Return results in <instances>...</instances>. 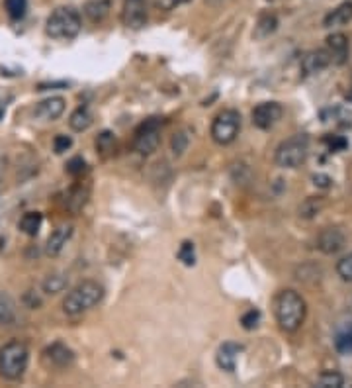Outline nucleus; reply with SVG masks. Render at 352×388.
Wrapping results in <instances>:
<instances>
[{
  "label": "nucleus",
  "instance_id": "nucleus-1",
  "mask_svg": "<svg viewBox=\"0 0 352 388\" xmlns=\"http://www.w3.org/2000/svg\"><path fill=\"white\" fill-rule=\"evenodd\" d=\"M274 314H276V321H278L280 330L286 334H294L300 330L301 323L305 320L307 306H305V300L301 298L300 293L288 288L276 296Z\"/></svg>",
  "mask_w": 352,
  "mask_h": 388
},
{
  "label": "nucleus",
  "instance_id": "nucleus-2",
  "mask_svg": "<svg viewBox=\"0 0 352 388\" xmlns=\"http://www.w3.org/2000/svg\"><path fill=\"white\" fill-rule=\"evenodd\" d=\"M104 286L96 281L78 282L75 288L67 293L63 300V312L67 316H80L89 310L96 308L104 300Z\"/></svg>",
  "mask_w": 352,
  "mask_h": 388
},
{
  "label": "nucleus",
  "instance_id": "nucleus-3",
  "mask_svg": "<svg viewBox=\"0 0 352 388\" xmlns=\"http://www.w3.org/2000/svg\"><path fill=\"white\" fill-rule=\"evenodd\" d=\"M30 363V349L24 341H10L0 349V375L6 380H20Z\"/></svg>",
  "mask_w": 352,
  "mask_h": 388
},
{
  "label": "nucleus",
  "instance_id": "nucleus-4",
  "mask_svg": "<svg viewBox=\"0 0 352 388\" xmlns=\"http://www.w3.org/2000/svg\"><path fill=\"white\" fill-rule=\"evenodd\" d=\"M80 27H82L80 14L71 6H63V8H57L47 18L45 32L53 40H73L78 36Z\"/></svg>",
  "mask_w": 352,
  "mask_h": 388
},
{
  "label": "nucleus",
  "instance_id": "nucleus-5",
  "mask_svg": "<svg viewBox=\"0 0 352 388\" xmlns=\"http://www.w3.org/2000/svg\"><path fill=\"white\" fill-rule=\"evenodd\" d=\"M307 155H309V137L305 134H298L288 137L286 141H282L276 148L274 161L282 169H298L305 163Z\"/></svg>",
  "mask_w": 352,
  "mask_h": 388
},
{
  "label": "nucleus",
  "instance_id": "nucleus-6",
  "mask_svg": "<svg viewBox=\"0 0 352 388\" xmlns=\"http://www.w3.org/2000/svg\"><path fill=\"white\" fill-rule=\"evenodd\" d=\"M241 132V114L237 110H223L211 124V139L220 146H229Z\"/></svg>",
  "mask_w": 352,
  "mask_h": 388
},
{
  "label": "nucleus",
  "instance_id": "nucleus-7",
  "mask_svg": "<svg viewBox=\"0 0 352 388\" xmlns=\"http://www.w3.org/2000/svg\"><path fill=\"white\" fill-rule=\"evenodd\" d=\"M159 144H161V120L149 118L137 128L135 139H133V149L139 155H151L159 149Z\"/></svg>",
  "mask_w": 352,
  "mask_h": 388
},
{
  "label": "nucleus",
  "instance_id": "nucleus-8",
  "mask_svg": "<svg viewBox=\"0 0 352 388\" xmlns=\"http://www.w3.org/2000/svg\"><path fill=\"white\" fill-rule=\"evenodd\" d=\"M284 114V108L280 102H261L253 108V126H257L259 130H270L276 126Z\"/></svg>",
  "mask_w": 352,
  "mask_h": 388
},
{
  "label": "nucleus",
  "instance_id": "nucleus-9",
  "mask_svg": "<svg viewBox=\"0 0 352 388\" xmlns=\"http://www.w3.org/2000/svg\"><path fill=\"white\" fill-rule=\"evenodd\" d=\"M121 22L131 30H139L147 24V4L145 0H124Z\"/></svg>",
  "mask_w": 352,
  "mask_h": 388
},
{
  "label": "nucleus",
  "instance_id": "nucleus-10",
  "mask_svg": "<svg viewBox=\"0 0 352 388\" xmlns=\"http://www.w3.org/2000/svg\"><path fill=\"white\" fill-rule=\"evenodd\" d=\"M43 361L53 369H69L75 363V351L61 341H55L43 351Z\"/></svg>",
  "mask_w": 352,
  "mask_h": 388
},
{
  "label": "nucleus",
  "instance_id": "nucleus-11",
  "mask_svg": "<svg viewBox=\"0 0 352 388\" xmlns=\"http://www.w3.org/2000/svg\"><path fill=\"white\" fill-rule=\"evenodd\" d=\"M344 241H347V238H344L342 229L325 228L317 238V249L323 251L325 255H335L344 247Z\"/></svg>",
  "mask_w": 352,
  "mask_h": 388
},
{
  "label": "nucleus",
  "instance_id": "nucleus-12",
  "mask_svg": "<svg viewBox=\"0 0 352 388\" xmlns=\"http://www.w3.org/2000/svg\"><path fill=\"white\" fill-rule=\"evenodd\" d=\"M327 52L331 55V61L335 65H344L347 59H349V52H351V45H349V38L344 34H331L327 38Z\"/></svg>",
  "mask_w": 352,
  "mask_h": 388
},
{
  "label": "nucleus",
  "instance_id": "nucleus-13",
  "mask_svg": "<svg viewBox=\"0 0 352 388\" xmlns=\"http://www.w3.org/2000/svg\"><path fill=\"white\" fill-rule=\"evenodd\" d=\"M65 108L67 102L63 96H49V98L38 102V106H36V116L45 122H53L63 116Z\"/></svg>",
  "mask_w": 352,
  "mask_h": 388
},
{
  "label": "nucleus",
  "instance_id": "nucleus-14",
  "mask_svg": "<svg viewBox=\"0 0 352 388\" xmlns=\"http://www.w3.org/2000/svg\"><path fill=\"white\" fill-rule=\"evenodd\" d=\"M331 55L327 49H313L309 54L303 55L301 59V71L303 75H317L321 71H325L331 65Z\"/></svg>",
  "mask_w": 352,
  "mask_h": 388
},
{
  "label": "nucleus",
  "instance_id": "nucleus-15",
  "mask_svg": "<svg viewBox=\"0 0 352 388\" xmlns=\"http://www.w3.org/2000/svg\"><path fill=\"white\" fill-rule=\"evenodd\" d=\"M241 353H243V345H239V343H235V341H225L222 347L218 349L215 363H218V367L223 369V371L233 373Z\"/></svg>",
  "mask_w": 352,
  "mask_h": 388
},
{
  "label": "nucleus",
  "instance_id": "nucleus-16",
  "mask_svg": "<svg viewBox=\"0 0 352 388\" xmlns=\"http://www.w3.org/2000/svg\"><path fill=\"white\" fill-rule=\"evenodd\" d=\"M71 236H73V226L71 224H63V226L53 229L51 236L47 238V243H45V253L49 257H57L65 249L67 241L71 240Z\"/></svg>",
  "mask_w": 352,
  "mask_h": 388
},
{
  "label": "nucleus",
  "instance_id": "nucleus-17",
  "mask_svg": "<svg viewBox=\"0 0 352 388\" xmlns=\"http://www.w3.org/2000/svg\"><path fill=\"white\" fill-rule=\"evenodd\" d=\"M352 22V2H344L337 6L333 12H329L323 20L325 27H340Z\"/></svg>",
  "mask_w": 352,
  "mask_h": 388
},
{
  "label": "nucleus",
  "instance_id": "nucleus-18",
  "mask_svg": "<svg viewBox=\"0 0 352 388\" xmlns=\"http://www.w3.org/2000/svg\"><path fill=\"white\" fill-rule=\"evenodd\" d=\"M110 8H112L110 0H89L86 6H84V14H86V18L91 22L98 24V22H102L106 16L110 14Z\"/></svg>",
  "mask_w": 352,
  "mask_h": 388
},
{
  "label": "nucleus",
  "instance_id": "nucleus-19",
  "mask_svg": "<svg viewBox=\"0 0 352 388\" xmlns=\"http://www.w3.org/2000/svg\"><path fill=\"white\" fill-rule=\"evenodd\" d=\"M92 112L89 110L86 106H78L73 114H71V118H69V126H71V130H75V132H86L89 128L92 126Z\"/></svg>",
  "mask_w": 352,
  "mask_h": 388
},
{
  "label": "nucleus",
  "instance_id": "nucleus-20",
  "mask_svg": "<svg viewBox=\"0 0 352 388\" xmlns=\"http://www.w3.org/2000/svg\"><path fill=\"white\" fill-rule=\"evenodd\" d=\"M276 27H278V18H276V14H261L259 22H257V26H255V38H257V40H264V38L272 36L274 32H276Z\"/></svg>",
  "mask_w": 352,
  "mask_h": 388
},
{
  "label": "nucleus",
  "instance_id": "nucleus-21",
  "mask_svg": "<svg viewBox=\"0 0 352 388\" xmlns=\"http://www.w3.org/2000/svg\"><path fill=\"white\" fill-rule=\"evenodd\" d=\"M69 286V277L65 273H51L45 277V281L41 282V288L45 295H59Z\"/></svg>",
  "mask_w": 352,
  "mask_h": 388
},
{
  "label": "nucleus",
  "instance_id": "nucleus-22",
  "mask_svg": "<svg viewBox=\"0 0 352 388\" xmlns=\"http://www.w3.org/2000/svg\"><path fill=\"white\" fill-rule=\"evenodd\" d=\"M41 224H43V216L39 214V212H26V214L22 216L18 228H20L22 233H26L30 238H34V236H38L39 233Z\"/></svg>",
  "mask_w": 352,
  "mask_h": 388
},
{
  "label": "nucleus",
  "instance_id": "nucleus-23",
  "mask_svg": "<svg viewBox=\"0 0 352 388\" xmlns=\"http://www.w3.org/2000/svg\"><path fill=\"white\" fill-rule=\"evenodd\" d=\"M16 321V304L8 293H0V326H12Z\"/></svg>",
  "mask_w": 352,
  "mask_h": 388
},
{
  "label": "nucleus",
  "instance_id": "nucleus-24",
  "mask_svg": "<svg viewBox=\"0 0 352 388\" xmlns=\"http://www.w3.org/2000/svg\"><path fill=\"white\" fill-rule=\"evenodd\" d=\"M86 201H89V188H73V190L69 192V196H67V208H69L73 214H78V212L84 208Z\"/></svg>",
  "mask_w": 352,
  "mask_h": 388
},
{
  "label": "nucleus",
  "instance_id": "nucleus-25",
  "mask_svg": "<svg viewBox=\"0 0 352 388\" xmlns=\"http://www.w3.org/2000/svg\"><path fill=\"white\" fill-rule=\"evenodd\" d=\"M315 385L319 388H340L344 385V376L337 373V371H325V373L319 375Z\"/></svg>",
  "mask_w": 352,
  "mask_h": 388
},
{
  "label": "nucleus",
  "instance_id": "nucleus-26",
  "mask_svg": "<svg viewBox=\"0 0 352 388\" xmlns=\"http://www.w3.org/2000/svg\"><path fill=\"white\" fill-rule=\"evenodd\" d=\"M335 349L340 355H352V323L347 326L342 332H339L337 339H335Z\"/></svg>",
  "mask_w": 352,
  "mask_h": 388
},
{
  "label": "nucleus",
  "instance_id": "nucleus-27",
  "mask_svg": "<svg viewBox=\"0 0 352 388\" xmlns=\"http://www.w3.org/2000/svg\"><path fill=\"white\" fill-rule=\"evenodd\" d=\"M323 204H325V202H323L321 196H312V198H307V201L301 204L300 214L303 216V218H313V216L321 212Z\"/></svg>",
  "mask_w": 352,
  "mask_h": 388
},
{
  "label": "nucleus",
  "instance_id": "nucleus-28",
  "mask_svg": "<svg viewBox=\"0 0 352 388\" xmlns=\"http://www.w3.org/2000/svg\"><path fill=\"white\" fill-rule=\"evenodd\" d=\"M4 6H6V12L12 20H20V18L26 16L27 0H4Z\"/></svg>",
  "mask_w": 352,
  "mask_h": 388
},
{
  "label": "nucleus",
  "instance_id": "nucleus-29",
  "mask_svg": "<svg viewBox=\"0 0 352 388\" xmlns=\"http://www.w3.org/2000/svg\"><path fill=\"white\" fill-rule=\"evenodd\" d=\"M188 146H190V135L186 134V132H176V134L172 135V139H170V149H172V153L176 157L184 155V151L188 149Z\"/></svg>",
  "mask_w": 352,
  "mask_h": 388
},
{
  "label": "nucleus",
  "instance_id": "nucleus-30",
  "mask_svg": "<svg viewBox=\"0 0 352 388\" xmlns=\"http://www.w3.org/2000/svg\"><path fill=\"white\" fill-rule=\"evenodd\" d=\"M178 259L183 261L186 267H194L196 265V247L192 241H183L180 249H178Z\"/></svg>",
  "mask_w": 352,
  "mask_h": 388
},
{
  "label": "nucleus",
  "instance_id": "nucleus-31",
  "mask_svg": "<svg viewBox=\"0 0 352 388\" xmlns=\"http://www.w3.org/2000/svg\"><path fill=\"white\" fill-rule=\"evenodd\" d=\"M116 148V137L112 132H102V134L96 137V149L102 151V153H110Z\"/></svg>",
  "mask_w": 352,
  "mask_h": 388
},
{
  "label": "nucleus",
  "instance_id": "nucleus-32",
  "mask_svg": "<svg viewBox=\"0 0 352 388\" xmlns=\"http://www.w3.org/2000/svg\"><path fill=\"white\" fill-rule=\"evenodd\" d=\"M337 273H339V277L342 281L352 282V253L344 255L339 263H337Z\"/></svg>",
  "mask_w": 352,
  "mask_h": 388
},
{
  "label": "nucleus",
  "instance_id": "nucleus-33",
  "mask_svg": "<svg viewBox=\"0 0 352 388\" xmlns=\"http://www.w3.org/2000/svg\"><path fill=\"white\" fill-rule=\"evenodd\" d=\"M259 323H261V312L259 310H248L245 312L243 316H241V326L245 328V330H255V328H259Z\"/></svg>",
  "mask_w": 352,
  "mask_h": 388
},
{
  "label": "nucleus",
  "instance_id": "nucleus-34",
  "mask_svg": "<svg viewBox=\"0 0 352 388\" xmlns=\"http://www.w3.org/2000/svg\"><path fill=\"white\" fill-rule=\"evenodd\" d=\"M71 148H73V137H71V135H55V139H53V149H55L57 155L65 153V151H69Z\"/></svg>",
  "mask_w": 352,
  "mask_h": 388
},
{
  "label": "nucleus",
  "instance_id": "nucleus-35",
  "mask_svg": "<svg viewBox=\"0 0 352 388\" xmlns=\"http://www.w3.org/2000/svg\"><path fill=\"white\" fill-rule=\"evenodd\" d=\"M84 171H86V161L82 157H73L67 163V173L73 174V176H80Z\"/></svg>",
  "mask_w": 352,
  "mask_h": 388
},
{
  "label": "nucleus",
  "instance_id": "nucleus-36",
  "mask_svg": "<svg viewBox=\"0 0 352 388\" xmlns=\"http://www.w3.org/2000/svg\"><path fill=\"white\" fill-rule=\"evenodd\" d=\"M186 2L190 0H155V6L161 10H174L176 6H183Z\"/></svg>",
  "mask_w": 352,
  "mask_h": 388
},
{
  "label": "nucleus",
  "instance_id": "nucleus-37",
  "mask_svg": "<svg viewBox=\"0 0 352 388\" xmlns=\"http://www.w3.org/2000/svg\"><path fill=\"white\" fill-rule=\"evenodd\" d=\"M313 181H315V185H317V187L327 188L329 185H331V179H329L327 174H315V176H313Z\"/></svg>",
  "mask_w": 352,
  "mask_h": 388
},
{
  "label": "nucleus",
  "instance_id": "nucleus-38",
  "mask_svg": "<svg viewBox=\"0 0 352 388\" xmlns=\"http://www.w3.org/2000/svg\"><path fill=\"white\" fill-rule=\"evenodd\" d=\"M4 112H6V106H4V102L0 100V120L4 118Z\"/></svg>",
  "mask_w": 352,
  "mask_h": 388
}]
</instances>
